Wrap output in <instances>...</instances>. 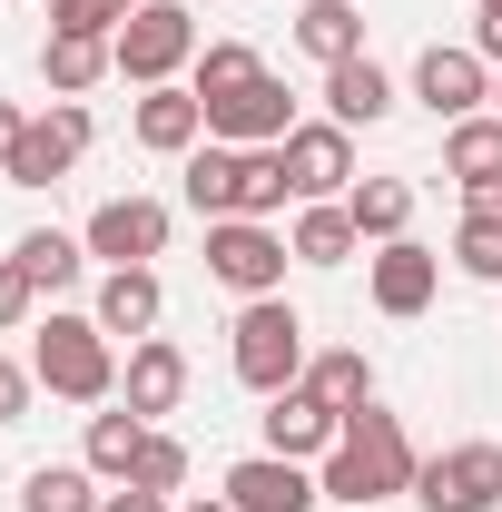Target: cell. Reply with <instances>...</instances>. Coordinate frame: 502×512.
I'll return each mask as SVG.
<instances>
[{
	"label": "cell",
	"mask_w": 502,
	"mask_h": 512,
	"mask_svg": "<svg viewBox=\"0 0 502 512\" xmlns=\"http://www.w3.org/2000/svg\"><path fill=\"white\" fill-rule=\"evenodd\" d=\"M424 463H414V444H404V424L394 414H345V434H335V453H325V503H384V493H404Z\"/></svg>",
	"instance_id": "cell-1"
},
{
	"label": "cell",
	"mask_w": 502,
	"mask_h": 512,
	"mask_svg": "<svg viewBox=\"0 0 502 512\" xmlns=\"http://www.w3.org/2000/svg\"><path fill=\"white\" fill-rule=\"evenodd\" d=\"M296 375H306V316L286 296H247V316H237V384L286 394Z\"/></svg>",
	"instance_id": "cell-2"
},
{
	"label": "cell",
	"mask_w": 502,
	"mask_h": 512,
	"mask_svg": "<svg viewBox=\"0 0 502 512\" xmlns=\"http://www.w3.org/2000/svg\"><path fill=\"white\" fill-rule=\"evenodd\" d=\"M30 375L50 384V394H69V404H99V394H109V325L99 316H50Z\"/></svg>",
	"instance_id": "cell-3"
},
{
	"label": "cell",
	"mask_w": 502,
	"mask_h": 512,
	"mask_svg": "<svg viewBox=\"0 0 502 512\" xmlns=\"http://www.w3.org/2000/svg\"><path fill=\"white\" fill-rule=\"evenodd\" d=\"M109 50H119V69L138 79V89H168V69L197 50V20L178 10V0H138V10H128V30L109 40Z\"/></svg>",
	"instance_id": "cell-4"
},
{
	"label": "cell",
	"mask_w": 502,
	"mask_h": 512,
	"mask_svg": "<svg viewBox=\"0 0 502 512\" xmlns=\"http://www.w3.org/2000/svg\"><path fill=\"white\" fill-rule=\"evenodd\" d=\"M207 276L237 286V296H276V276H286V237H276L266 217H217V227H207Z\"/></svg>",
	"instance_id": "cell-5"
},
{
	"label": "cell",
	"mask_w": 502,
	"mask_h": 512,
	"mask_svg": "<svg viewBox=\"0 0 502 512\" xmlns=\"http://www.w3.org/2000/svg\"><path fill=\"white\" fill-rule=\"evenodd\" d=\"M424 512H493L502 503V444H453L414 473Z\"/></svg>",
	"instance_id": "cell-6"
},
{
	"label": "cell",
	"mask_w": 502,
	"mask_h": 512,
	"mask_svg": "<svg viewBox=\"0 0 502 512\" xmlns=\"http://www.w3.org/2000/svg\"><path fill=\"white\" fill-rule=\"evenodd\" d=\"M207 138H227V148H286V89L256 69L247 89L207 99Z\"/></svg>",
	"instance_id": "cell-7"
},
{
	"label": "cell",
	"mask_w": 502,
	"mask_h": 512,
	"mask_svg": "<svg viewBox=\"0 0 502 512\" xmlns=\"http://www.w3.org/2000/svg\"><path fill=\"white\" fill-rule=\"evenodd\" d=\"M247 188H256V148H227V138L188 148V207L207 227H217V217H247Z\"/></svg>",
	"instance_id": "cell-8"
},
{
	"label": "cell",
	"mask_w": 502,
	"mask_h": 512,
	"mask_svg": "<svg viewBox=\"0 0 502 512\" xmlns=\"http://www.w3.org/2000/svg\"><path fill=\"white\" fill-rule=\"evenodd\" d=\"M79 148H89V109H50V119L20 128V148H10V168H0V178H10V188H50Z\"/></svg>",
	"instance_id": "cell-9"
},
{
	"label": "cell",
	"mask_w": 502,
	"mask_h": 512,
	"mask_svg": "<svg viewBox=\"0 0 502 512\" xmlns=\"http://www.w3.org/2000/svg\"><path fill=\"white\" fill-rule=\"evenodd\" d=\"M227 503L237 512H315L325 483H306V463H286V453H247V463L227 473Z\"/></svg>",
	"instance_id": "cell-10"
},
{
	"label": "cell",
	"mask_w": 502,
	"mask_h": 512,
	"mask_svg": "<svg viewBox=\"0 0 502 512\" xmlns=\"http://www.w3.org/2000/svg\"><path fill=\"white\" fill-rule=\"evenodd\" d=\"M158 247H168V207H158V197H109V207L89 217V256H119V266H148Z\"/></svg>",
	"instance_id": "cell-11"
},
{
	"label": "cell",
	"mask_w": 502,
	"mask_h": 512,
	"mask_svg": "<svg viewBox=\"0 0 502 512\" xmlns=\"http://www.w3.org/2000/svg\"><path fill=\"white\" fill-rule=\"evenodd\" d=\"M335 434H345V414L335 404H315L306 384H286V394H266V453H335Z\"/></svg>",
	"instance_id": "cell-12"
},
{
	"label": "cell",
	"mask_w": 502,
	"mask_h": 512,
	"mask_svg": "<svg viewBox=\"0 0 502 512\" xmlns=\"http://www.w3.org/2000/svg\"><path fill=\"white\" fill-rule=\"evenodd\" d=\"M414 99H424V109H434V119H473V99H493V89H483V50H424V60H414Z\"/></svg>",
	"instance_id": "cell-13"
},
{
	"label": "cell",
	"mask_w": 502,
	"mask_h": 512,
	"mask_svg": "<svg viewBox=\"0 0 502 512\" xmlns=\"http://www.w3.org/2000/svg\"><path fill=\"white\" fill-rule=\"evenodd\" d=\"M286 178H296V197H335L345 178H355L345 128H286Z\"/></svg>",
	"instance_id": "cell-14"
},
{
	"label": "cell",
	"mask_w": 502,
	"mask_h": 512,
	"mask_svg": "<svg viewBox=\"0 0 502 512\" xmlns=\"http://www.w3.org/2000/svg\"><path fill=\"white\" fill-rule=\"evenodd\" d=\"M375 306L384 316H424V306H434V256L414 247V237H394V247L375 256Z\"/></svg>",
	"instance_id": "cell-15"
},
{
	"label": "cell",
	"mask_w": 502,
	"mask_h": 512,
	"mask_svg": "<svg viewBox=\"0 0 502 512\" xmlns=\"http://www.w3.org/2000/svg\"><path fill=\"white\" fill-rule=\"evenodd\" d=\"M325 109H335V128H375L384 109H394V79H384L375 60H335L325 69Z\"/></svg>",
	"instance_id": "cell-16"
},
{
	"label": "cell",
	"mask_w": 502,
	"mask_h": 512,
	"mask_svg": "<svg viewBox=\"0 0 502 512\" xmlns=\"http://www.w3.org/2000/svg\"><path fill=\"white\" fill-rule=\"evenodd\" d=\"M178 394H188V355H178V345H158V335H148V345H138V355H128V414H168V404H178Z\"/></svg>",
	"instance_id": "cell-17"
},
{
	"label": "cell",
	"mask_w": 502,
	"mask_h": 512,
	"mask_svg": "<svg viewBox=\"0 0 502 512\" xmlns=\"http://www.w3.org/2000/svg\"><path fill=\"white\" fill-rule=\"evenodd\" d=\"M197 128H207V99H197V89H148V99H138V138L168 148V158L197 148Z\"/></svg>",
	"instance_id": "cell-18"
},
{
	"label": "cell",
	"mask_w": 502,
	"mask_h": 512,
	"mask_svg": "<svg viewBox=\"0 0 502 512\" xmlns=\"http://www.w3.org/2000/svg\"><path fill=\"white\" fill-rule=\"evenodd\" d=\"M99 69H119V50H109V40H89V30H50V50H40V79H50L60 99H79Z\"/></svg>",
	"instance_id": "cell-19"
},
{
	"label": "cell",
	"mask_w": 502,
	"mask_h": 512,
	"mask_svg": "<svg viewBox=\"0 0 502 512\" xmlns=\"http://www.w3.org/2000/svg\"><path fill=\"white\" fill-rule=\"evenodd\" d=\"M99 325H109V335H148V325H158V276H148V266H109Z\"/></svg>",
	"instance_id": "cell-20"
},
{
	"label": "cell",
	"mask_w": 502,
	"mask_h": 512,
	"mask_svg": "<svg viewBox=\"0 0 502 512\" xmlns=\"http://www.w3.org/2000/svg\"><path fill=\"white\" fill-rule=\"evenodd\" d=\"M296 40H306L325 69H335V60H365V20H355L345 0H306V10H296Z\"/></svg>",
	"instance_id": "cell-21"
},
{
	"label": "cell",
	"mask_w": 502,
	"mask_h": 512,
	"mask_svg": "<svg viewBox=\"0 0 502 512\" xmlns=\"http://www.w3.org/2000/svg\"><path fill=\"white\" fill-rule=\"evenodd\" d=\"M306 394H315V404H335V414H365V404H375V365H365V355H315V365H306Z\"/></svg>",
	"instance_id": "cell-22"
},
{
	"label": "cell",
	"mask_w": 502,
	"mask_h": 512,
	"mask_svg": "<svg viewBox=\"0 0 502 512\" xmlns=\"http://www.w3.org/2000/svg\"><path fill=\"white\" fill-rule=\"evenodd\" d=\"M443 168H453L463 188L502 178V119H453V138H443Z\"/></svg>",
	"instance_id": "cell-23"
},
{
	"label": "cell",
	"mask_w": 502,
	"mask_h": 512,
	"mask_svg": "<svg viewBox=\"0 0 502 512\" xmlns=\"http://www.w3.org/2000/svg\"><path fill=\"white\" fill-rule=\"evenodd\" d=\"M345 217H355V237H384V247H394L404 217H414V188H404V178H365V188L345 197Z\"/></svg>",
	"instance_id": "cell-24"
},
{
	"label": "cell",
	"mask_w": 502,
	"mask_h": 512,
	"mask_svg": "<svg viewBox=\"0 0 502 512\" xmlns=\"http://www.w3.org/2000/svg\"><path fill=\"white\" fill-rule=\"evenodd\" d=\"M296 256H306V266H345V256H355V217L315 197L306 217H296Z\"/></svg>",
	"instance_id": "cell-25"
},
{
	"label": "cell",
	"mask_w": 502,
	"mask_h": 512,
	"mask_svg": "<svg viewBox=\"0 0 502 512\" xmlns=\"http://www.w3.org/2000/svg\"><path fill=\"white\" fill-rule=\"evenodd\" d=\"M138 444H148V414H99L89 424V473H138Z\"/></svg>",
	"instance_id": "cell-26"
},
{
	"label": "cell",
	"mask_w": 502,
	"mask_h": 512,
	"mask_svg": "<svg viewBox=\"0 0 502 512\" xmlns=\"http://www.w3.org/2000/svg\"><path fill=\"white\" fill-rule=\"evenodd\" d=\"M20 512H99V493H89V473L40 463V473H30V493H20Z\"/></svg>",
	"instance_id": "cell-27"
},
{
	"label": "cell",
	"mask_w": 502,
	"mask_h": 512,
	"mask_svg": "<svg viewBox=\"0 0 502 512\" xmlns=\"http://www.w3.org/2000/svg\"><path fill=\"white\" fill-rule=\"evenodd\" d=\"M20 276H30V286H69V276H79V247H69L60 227H40V237H20Z\"/></svg>",
	"instance_id": "cell-28"
},
{
	"label": "cell",
	"mask_w": 502,
	"mask_h": 512,
	"mask_svg": "<svg viewBox=\"0 0 502 512\" xmlns=\"http://www.w3.org/2000/svg\"><path fill=\"white\" fill-rule=\"evenodd\" d=\"M138 0H50V30H89V40H119Z\"/></svg>",
	"instance_id": "cell-29"
},
{
	"label": "cell",
	"mask_w": 502,
	"mask_h": 512,
	"mask_svg": "<svg viewBox=\"0 0 502 512\" xmlns=\"http://www.w3.org/2000/svg\"><path fill=\"white\" fill-rule=\"evenodd\" d=\"M256 79V50L247 40H217L207 60H197V99H227V89H247Z\"/></svg>",
	"instance_id": "cell-30"
},
{
	"label": "cell",
	"mask_w": 502,
	"mask_h": 512,
	"mask_svg": "<svg viewBox=\"0 0 502 512\" xmlns=\"http://www.w3.org/2000/svg\"><path fill=\"white\" fill-rule=\"evenodd\" d=\"M128 483H138V493H178V483H188V444L148 434V444H138V473H128Z\"/></svg>",
	"instance_id": "cell-31"
},
{
	"label": "cell",
	"mask_w": 502,
	"mask_h": 512,
	"mask_svg": "<svg viewBox=\"0 0 502 512\" xmlns=\"http://www.w3.org/2000/svg\"><path fill=\"white\" fill-rule=\"evenodd\" d=\"M453 256H463V276H502V217H463Z\"/></svg>",
	"instance_id": "cell-32"
},
{
	"label": "cell",
	"mask_w": 502,
	"mask_h": 512,
	"mask_svg": "<svg viewBox=\"0 0 502 512\" xmlns=\"http://www.w3.org/2000/svg\"><path fill=\"white\" fill-rule=\"evenodd\" d=\"M30 296H40V286L20 276V256H0V335H10V325L30 316Z\"/></svg>",
	"instance_id": "cell-33"
},
{
	"label": "cell",
	"mask_w": 502,
	"mask_h": 512,
	"mask_svg": "<svg viewBox=\"0 0 502 512\" xmlns=\"http://www.w3.org/2000/svg\"><path fill=\"white\" fill-rule=\"evenodd\" d=\"M30 384H40V375H20V365L0 355V424H20V414H30Z\"/></svg>",
	"instance_id": "cell-34"
},
{
	"label": "cell",
	"mask_w": 502,
	"mask_h": 512,
	"mask_svg": "<svg viewBox=\"0 0 502 512\" xmlns=\"http://www.w3.org/2000/svg\"><path fill=\"white\" fill-rule=\"evenodd\" d=\"M473 40H483V60H502V0H483V30Z\"/></svg>",
	"instance_id": "cell-35"
},
{
	"label": "cell",
	"mask_w": 502,
	"mask_h": 512,
	"mask_svg": "<svg viewBox=\"0 0 502 512\" xmlns=\"http://www.w3.org/2000/svg\"><path fill=\"white\" fill-rule=\"evenodd\" d=\"M99 512H168V503H158V493H138V483H128V493H109V503H99Z\"/></svg>",
	"instance_id": "cell-36"
},
{
	"label": "cell",
	"mask_w": 502,
	"mask_h": 512,
	"mask_svg": "<svg viewBox=\"0 0 502 512\" xmlns=\"http://www.w3.org/2000/svg\"><path fill=\"white\" fill-rule=\"evenodd\" d=\"M473 197V217H502V178H483V188H463Z\"/></svg>",
	"instance_id": "cell-37"
},
{
	"label": "cell",
	"mask_w": 502,
	"mask_h": 512,
	"mask_svg": "<svg viewBox=\"0 0 502 512\" xmlns=\"http://www.w3.org/2000/svg\"><path fill=\"white\" fill-rule=\"evenodd\" d=\"M20 128H30L20 109H0V168H10V148H20Z\"/></svg>",
	"instance_id": "cell-38"
},
{
	"label": "cell",
	"mask_w": 502,
	"mask_h": 512,
	"mask_svg": "<svg viewBox=\"0 0 502 512\" xmlns=\"http://www.w3.org/2000/svg\"><path fill=\"white\" fill-rule=\"evenodd\" d=\"M188 512H237V503H188Z\"/></svg>",
	"instance_id": "cell-39"
},
{
	"label": "cell",
	"mask_w": 502,
	"mask_h": 512,
	"mask_svg": "<svg viewBox=\"0 0 502 512\" xmlns=\"http://www.w3.org/2000/svg\"><path fill=\"white\" fill-rule=\"evenodd\" d=\"M493 99H502V89H493Z\"/></svg>",
	"instance_id": "cell-40"
}]
</instances>
